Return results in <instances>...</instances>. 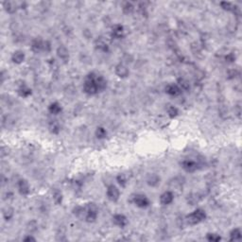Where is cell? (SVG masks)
Wrapping results in <instances>:
<instances>
[{
    "instance_id": "cell-14",
    "label": "cell",
    "mask_w": 242,
    "mask_h": 242,
    "mask_svg": "<svg viewBox=\"0 0 242 242\" xmlns=\"http://www.w3.org/2000/svg\"><path fill=\"white\" fill-rule=\"evenodd\" d=\"M57 53H58V56L60 57V59H62V60H66L68 59V57H69L67 49H66L65 47H59Z\"/></svg>"
},
{
    "instance_id": "cell-27",
    "label": "cell",
    "mask_w": 242,
    "mask_h": 242,
    "mask_svg": "<svg viewBox=\"0 0 242 242\" xmlns=\"http://www.w3.org/2000/svg\"><path fill=\"white\" fill-rule=\"evenodd\" d=\"M13 216V212H12V209H8L6 212H4V217L7 220H9L11 217Z\"/></svg>"
},
{
    "instance_id": "cell-25",
    "label": "cell",
    "mask_w": 242,
    "mask_h": 242,
    "mask_svg": "<svg viewBox=\"0 0 242 242\" xmlns=\"http://www.w3.org/2000/svg\"><path fill=\"white\" fill-rule=\"evenodd\" d=\"M117 181H118L119 185H121L122 186H125L127 180H126V178H125V176H124L123 174H120V175L117 177Z\"/></svg>"
},
{
    "instance_id": "cell-11",
    "label": "cell",
    "mask_w": 242,
    "mask_h": 242,
    "mask_svg": "<svg viewBox=\"0 0 242 242\" xmlns=\"http://www.w3.org/2000/svg\"><path fill=\"white\" fill-rule=\"evenodd\" d=\"M24 59H25V54H24V52L21 51V50L15 51V52L12 54V57H11L12 62L15 63V64H18V65L21 64L23 60H24Z\"/></svg>"
},
{
    "instance_id": "cell-21",
    "label": "cell",
    "mask_w": 242,
    "mask_h": 242,
    "mask_svg": "<svg viewBox=\"0 0 242 242\" xmlns=\"http://www.w3.org/2000/svg\"><path fill=\"white\" fill-rule=\"evenodd\" d=\"M53 198L55 199V201L57 204H60L62 203V199H63V196H62V193H60L59 190H56L54 193H53Z\"/></svg>"
},
{
    "instance_id": "cell-2",
    "label": "cell",
    "mask_w": 242,
    "mask_h": 242,
    "mask_svg": "<svg viewBox=\"0 0 242 242\" xmlns=\"http://www.w3.org/2000/svg\"><path fill=\"white\" fill-rule=\"evenodd\" d=\"M206 217V214L204 212V210L203 209H197L195 210L193 213L189 214L186 217V220L187 222L190 225H196L199 222H201L203 220H204Z\"/></svg>"
},
{
    "instance_id": "cell-1",
    "label": "cell",
    "mask_w": 242,
    "mask_h": 242,
    "mask_svg": "<svg viewBox=\"0 0 242 242\" xmlns=\"http://www.w3.org/2000/svg\"><path fill=\"white\" fill-rule=\"evenodd\" d=\"M106 88V80L102 76L90 73L84 82L83 90L88 95H96Z\"/></svg>"
},
{
    "instance_id": "cell-7",
    "label": "cell",
    "mask_w": 242,
    "mask_h": 242,
    "mask_svg": "<svg viewBox=\"0 0 242 242\" xmlns=\"http://www.w3.org/2000/svg\"><path fill=\"white\" fill-rule=\"evenodd\" d=\"M173 199H174V195L170 191H167V192L163 193L160 197L161 204H164V205H168V204H171L173 201Z\"/></svg>"
},
{
    "instance_id": "cell-17",
    "label": "cell",
    "mask_w": 242,
    "mask_h": 242,
    "mask_svg": "<svg viewBox=\"0 0 242 242\" xmlns=\"http://www.w3.org/2000/svg\"><path fill=\"white\" fill-rule=\"evenodd\" d=\"M241 238V231L240 229L236 228L234 229L230 234V239L231 240H239Z\"/></svg>"
},
{
    "instance_id": "cell-6",
    "label": "cell",
    "mask_w": 242,
    "mask_h": 242,
    "mask_svg": "<svg viewBox=\"0 0 242 242\" xmlns=\"http://www.w3.org/2000/svg\"><path fill=\"white\" fill-rule=\"evenodd\" d=\"M113 221L115 225H117L119 227H125L128 223L127 217L124 215H121V214L114 215L113 217Z\"/></svg>"
},
{
    "instance_id": "cell-9",
    "label": "cell",
    "mask_w": 242,
    "mask_h": 242,
    "mask_svg": "<svg viewBox=\"0 0 242 242\" xmlns=\"http://www.w3.org/2000/svg\"><path fill=\"white\" fill-rule=\"evenodd\" d=\"M18 189L22 195H28L29 193V186L26 180H20L18 182Z\"/></svg>"
},
{
    "instance_id": "cell-26",
    "label": "cell",
    "mask_w": 242,
    "mask_h": 242,
    "mask_svg": "<svg viewBox=\"0 0 242 242\" xmlns=\"http://www.w3.org/2000/svg\"><path fill=\"white\" fill-rule=\"evenodd\" d=\"M221 6H222V8H223L224 10H227V11H232V10H234V6H233V4L230 3V2H222V3H221Z\"/></svg>"
},
{
    "instance_id": "cell-4",
    "label": "cell",
    "mask_w": 242,
    "mask_h": 242,
    "mask_svg": "<svg viewBox=\"0 0 242 242\" xmlns=\"http://www.w3.org/2000/svg\"><path fill=\"white\" fill-rule=\"evenodd\" d=\"M133 203L135 204V205H137L138 207H141V208H145V207H148L150 205L149 199L143 194L135 195L134 198H133Z\"/></svg>"
},
{
    "instance_id": "cell-3",
    "label": "cell",
    "mask_w": 242,
    "mask_h": 242,
    "mask_svg": "<svg viewBox=\"0 0 242 242\" xmlns=\"http://www.w3.org/2000/svg\"><path fill=\"white\" fill-rule=\"evenodd\" d=\"M85 218L87 219V221L89 222H93L96 219L97 217V208L94 204H88V206L85 209Z\"/></svg>"
},
{
    "instance_id": "cell-19",
    "label": "cell",
    "mask_w": 242,
    "mask_h": 242,
    "mask_svg": "<svg viewBox=\"0 0 242 242\" xmlns=\"http://www.w3.org/2000/svg\"><path fill=\"white\" fill-rule=\"evenodd\" d=\"M43 47H44V43H42L41 40L36 39L35 41H33V43H32V49L33 50L38 51V50H40Z\"/></svg>"
},
{
    "instance_id": "cell-10",
    "label": "cell",
    "mask_w": 242,
    "mask_h": 242,
    "mask_svg": "<svg viewBox=\"0 0 242 242\" xmlns=\"http://www.w3.org/2000/svg\"><path fill=\"white\" fill-rule=\"evenodd\" d=\"M181 91H182V89H181L180 86L177 85V84H168V85L166 87V92H167L169 96H178V95L181 94Z\"/></svg>"
},
{
    "instance_id": "cell-15",
    "label": "cell",
    "mask_w": 242,
    "mask_h": 242,
    "mask_svg": "<svg viewBox=\"0 0 242 242\" xmlns=\"http://www.w3.org/2000/svg\"><path fill=\"white\" fill-rule=\"evenodd\" d=\"M49 112L53 114H58L59 113H60V111H62V107H60V105L58 103V102H53L50 104L49 108H48Z\"/></svg>"
},
{
    "instance_id": "cell-23",
    "label": "cell",
    "mask_w": 242,
    "mask_h": 242,
    "mask_svg": "<svg viewBox=\"0 0 242 242\" xmlns=\"http://www.w3.org/2000/svg\"><path fill=\"white\" fill-rule=\"evenodd\" d=\"M123 11H124V12H126V13H131V12L133 11V6H132V4L130 3V2L125 3V5H124V7H123Z\"/></svg>"
},
{
    "instance_id": "cell-5",
    "label": "cell",
    "mask_w": 242,
    "mask_h": 242,
    "mask_svg": "<svg viewBox=\"0 0 242 242\" xmlns=\"http://www.w3.org/2000/svg\"><path fill=\"white\" fill-rule=\"evenodd\" d=\"M119 190L117 189V187L114 185L109 186L107 188V197L110 200L112 201H116L119 199Z\"/></svg>"
},
{
    "instance_id": "cell-12",
    "label": "cell",
    "mask_w": 242,
    "mask_h": 242,
    "mask_svg": "<svg viewBox=\"0 0 242 242\" xmlns=\"http://www.w3.org/2000/svg\"><path fill=\"white\" fill-rule=\"evenodd\" d=\"M115 73L120 78H125V77H127L129 75V70H128V68L125 65H118L115 67Z\"/></svg>"
},
{
    "instance_id": "cell-13",
    "label": "cell",
    "mask_w": 242,
    "mask_h": 242,
    "mask_svg": "<svg viewBox=\"0 0 242 242\" xmlns=\"http://www.w3.org/2000/svg\"><path fill=\"white\" fill-rule=\"evenodd\" d=\"M123 33H124V30H123V27L120 26V25H116L114 26V28L113 29V36L116 39H121L123 37Z\"/></svg>"
},
{
    "instance_id": "cell-18",
    "label": "cell",
    "mask_w": 242,
    "mask_h": 242,
    "mask_svg": "<svg viewBox=\"0 0 242 242\" xmlns=\"http://www.w3.org/2000/svg\"><path fill=\"white\" fill-rule=\"evenodd\" d=\"M96 135L97 138L102 139V138H105V137H106V135H107V132H106V130H105L104 128H102V127H98V128L96 129Z\"/></svg>"
},
{
    "instance_id": "cell-22",
    "label": "cell",
    "mask_w": 242,
    "mask_h": 242,
    "mask_svg": "<svg viewBox=\"0 0 242 242\" xmlns=\"http://www.w3.org/2000/svg\"><path fill=\"white\" fill-rule=\"evenodd\" d=\"M168 115L171 118H173V117H175L178 114V109L176 107H174V106H170L168 109Z\"/></svg>"
},
{
    "instance_id": "cell-8",
    "label": "cell",
    "mask_w": 242,
    "mask_h": 242,
    "mask_svg": "<svg viewBox=\"0 0 242 242\" xmlns=\"http://www.w3.org/2000/svg\"><path fill=\"white\" fill-rule=\"evenodd\" d=\"M182 166H183V168L187 171V172H194L197 168H198V165L196 162L192 160H186L182 163Z\"/></svg>"
},
{
    "instance_id": "cell-16",
    "label": "cell",
    "mask_w": 242,
    "mask_h": 242,
    "mask_svg": "<svg viewBox=\"0 0 242 242\" xmlns=\"http://www.w3.org/2000/svg\"><path fill=\"white\" fill-rule=\"evenodd\" d=\"M160 178L158 177V176H156V175H150L149 178H148V184L150 185V186H157L159 183H160Z\"/></svg>"
},
{
    "instance_id": "cell-28",
    "label": "cell",
    "mask_w": 242,
    "mask_h": 242,
    "mask_svg": "<svg viewBox=\"0 0 242 242\" xmlns=\"http://www.w3.org/2000/svg\"><path fill=\"white\" fill-rule=\"evenodd\" d=\"M30 240L34 241V240H35V238H34V237H32V236H30V235H29V236H27V237H25V238H24V241H30Z\"/></svg>"
},
{
    "instance_id": "cell-24",
    "label": "cell",
    "mask_w": 242,
    "mask_h": 242,
    "mask_svg": "<svg viewBox=\"0 0 242 242\" xmlns=\"http://www.w3.org/2000/svg\"><path fill=\"white\" fill-rule=\"evenodd\" d=\"M207 239H208L209 241H215V242H217V241H219L221 238H220V236H219L218 235H217V234H208V235H207Z\"/></svg>"
},
{
    "instance_id": "cell-20",
    "label": "cell",
    "mask_w": 242,
    "mask_h": 242,
    "mask_svg": "<svg viewBox=\"0 0 242 242\" xmlns=\"http://www.w3.org/2000/svg\"><path fill=\"white\" fill-rule=\"evenodd\" d=\"M31 94V91H30V89H29L28 87H26V86H23V87H21L19 89V95L21 96H29V95Z\"/></svg>"
}]
</instances>
